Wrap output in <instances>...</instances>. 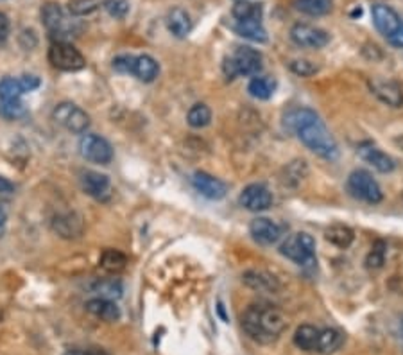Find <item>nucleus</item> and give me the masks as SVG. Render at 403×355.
I'll return each mask as SVG.
<instances>
[{"mask_svg":"<svg viewBox=\"0 0 403 355\" xmlns=\"http://www.w3.org/2000/svg\"><path fill=\"white\" fill-rule=\"evenodd\" d=\"M133 65H135V56L131 54H120L113 60V69L120 74H133Z\"/></svg>","mask_w":403,"mask_h":355,"instance_id":"nucleus-40","label":"nucleus"},{"mask_svg":"<svg viewBox=\"0 0 403 355\" xmlns=\"http://www.w3.org/2000/svg\"><path fill=\"white\" fill-rule=\"evenodd\" d=\"M42 22L51 33V38H54L56 42H66V38L72 36L70 20L66 19L65 11L60 4L49 2L43 5Z\"/></svg>","mask_w":403,"mask_h":355,"instance_id":"nucleus-8","label":"nucleus"},{"mask_svg":"<svg viewBox=\"0 0 403 355\" xmlns=\"http://www.w3.org/2000/svg\"><path fill=\"white\" fill-rule=\"evenodd\" d=\"M385 258H387V244L385 241L378 238L373 243L369 253H367L366 267L367 269H380L385 264Z\"/></svg>","mask_w":403,"mask_h":355,"instance_id":"nucleus-34","label":"nucleus"},{"mask_svg":"<svg viewBox=\"0 0 403 355\" xmlns=\"http://www.w3.org/2000/svg\"><path fill=\"white\" fill-rule=\"evenodd\" d=\"M52 228H54V232L57 235H62L63 238H77L83 234L85 225H83V219H81L79 214L66 212V214H57L52 219Z\"/></svg>","mask_w":403,"mask_h":355,"instance_id":"nucleus-19","label":"nucleus"},{"mask_svg":"<svg viewBox=\"0 0 403 355\" xmlns=\"http://www.w3.org/2000/svg\"><path fill=\"white\" fill-rule=\"evenodd\" d=\"M242 328L253 341L271 345L287 328V318L274 305L253 304L242 314Z\"/></svg>","mask_w":403,"mask_h":355,"instance_id":"nucleus-2","label":"nucleus"},{"mask_svg":"<svg viewBox=\"0 0 403 355\" xmlns=\"http://www.w3.org/2000/svg\"><path fill=\"white\" fill-rule=\"evenodd\" d=\"M400 336H402V339H403V319H402V323H400Z\"/></svg>","mask_w":403,"mask_h":355,"instance_id":"nucleus-48","label":"nucleus"},{"mask_svg":"<svg viewBox=\"0 0 403 355\" xmlns=\"http://www.w3.org/2000/svg\"><path fill=\"white\" fill-rule=\"evenodd\" d=\"M291 40L303 49H323L330 42V34L324 29L310 24H296L291 29Z\"/></svg>","mask_w":403,"mask_h":355,"instance_id":"nucleus-10","label":"nucleus"},{"mask_svg":"<svg viewBox=\"0 0 403 355\" xmlns=\"http://www.w3.org/2000/svg\"><path fill=\"white\" fill-rule=\"evenodd\" d=\"M159 74L158 61L149 54H140L135 56V65H133V75L142 83H153Z\"/></svg>","mask_w":403,"mask_h":355,"instance_id":"nucleus-21","label":"nucleus"},{"mask_svg":"<svg viewBox=\"0 0 403 355\" xmlns=\"http://www.w3.org/2000/svg\"><path fill=\"white\" fill-rule=\"evenodd\" d=\"M81 156L94 164L108 165L113 160V147L104 136L95 135V133H86L81 136L79 140Z\"/></svg>","mask_w":403,"mask_h":355,"instance_id":"nucleus-9","label":"nucleus"},{"mask_svg":"<svg viewBox=\"0 0 403 355\" xmlns=\"http://www.w3.org/2000/svg\"><path fill=\"white\" fill-rule=\"evenodd\" d=\"M27 108L20 101H0V117L5 121H16V119L25 117Z\"/></svg>","mask_w":403,"mask_h":355,"instance_id":"nucleus-36","label":"nucleus"},{"mask_svg":"<svg viewBox=\"0 0 403 355\" xmlns=\"http://www.w3.org/2000/svg\"><path fill=\"white\" fill-rule=\"evenodd\" d=\"M63 355H88V350H86V352H83V350H68V352H65Z\"/></svg>","mask_w":403,"mask_h":355,"instance_id":"nucleus-47","label":"nucleus"},{"mask_svg":"<svg viewBox=\"0 0 403 355\" xmlns=\"http://www.w3.org/2000/svg\"><path fill=\"white\" fill-rule=\"evenodd\" d=\"M356 153H359V156H361L366 164H369L371 167L376 169V171L382 174H389L396 169L394 158H391L389 154L384 153V151L380 149V147H376L375 144H371V142H362V144L356 147Z\"/></svg>","mask_w":403,"mask_h":355,"instance_id":"nucleus-12","label":"nucleus"},{"mask_svg":"<svg viewBox=\"0 0 403 355\" xmlns=\"http://www.w3.org/2000/svg\"><path fill=\"white\" fill-rule=\"evenodd\" d=\"M81 187L88 196L95 197L99 201H108L112 196V182L109 178L97 171H85L81 174Z\"/></svg>","mask_w":403,"mask_h":355,"instance_id":"nucleus-13","label":"nucleus"},{"mask_svg":"<svg viewBox=\"0 0 403 355\" xmlns=\"http://www.w3.org/2000/svg\"><path fill=\"white\" fill-rule=\"evenodd\" d=\"M249 234L251 237L262 246H271V244L278 243L281 237V228L278 223H274L269 217H257L251 221L249 225Z\"/></svg>","mask_w":403,"mask_h":355,"instance_id":"nucleus-17","label":"nucleus"},{"mask_svg":"<svg viewBox=\"0 0 403 355\" xmlns=\"http://www.w3.org/2000/svg\"><path fill=\"white\" fill-rule=\"evenodd\" d=\"M263 58L257 49L239 47L222 63V72L228 79L237 77H255L262 72Z\"/></svg>","mask_w":403,"mask_h":355,"instance_id":"nucleus-3","label":"nucleus"},{"mask_svg":"<svg viewBox=\"0 0 403 355\" xmlns=\"http://www.w3.org/2000/svg\"><path fill=\"white\" fill-rule=\"evenodd\" d=\"M167 27L176 38H187L188 33L192 31V20L187 11L181 8H174L167 16Z\"/></svg>","mask_w":403,"mask_h":355,"instance_id":"nucleus-24","label":"nucleus"},{"mask_svg":"<svg viewBox=\"0 0 403 355\" xmlns=\"http://www.w3.org/2000/svg\"><path fill=\"white\" fill-rule=\"evenodd\" d=\"M324 238H326L330 244H333L335 248L346 249L350 248L353 244V241H355V234H353V230L350 228V226L333 225L324 232Z\"/></svg>","mask_w":403,"mask_h":355,"instance_id":"nucleus-26","label":"nucleus"},{"mask_svg":"<svg viewBox=\"0 0 403 355\" xmlns=\"http://www.w3.org/2000/svg\"><path fill=\"white\" fill-rule=\"evenodd\" d=\"M187 122L196 130H201V127H207L211 122V110L207 104L197 103L194 104L190 110H188Z\"/></svg>","mask_w":403,"mask_h":355,"instance_id":"nucleus-32","label":"nucleus"},{"mask_svg":"<svg viewBox=\"0 0 403 355\" xmlns=\"http://www.w3.org/2000/svg\"><path fill=\"white\" fill-rule=\"evenodd\" d=\"M240 205L249 212H263L272 205V192L263 183H251L240 192Z\"/></svg>","mask_w":403,"mask_h":355,"instance_id":"nucleus-11","label":"nucleus"},{"mask_svg":"<svg viewBox=\"0 0 403 355\" xmlns=\"http://www.w3.org/2000/svg\"><path fill=\"white\" fill-rule=\"evenodd\" d=\"M291 71L294 72L296 75H301V77H310V75H314L315 72L319 71L317 65L312 63L309 60H294L291 61Z\"/></svg>","mask_w":403,"mask_h":355,"instance_id":"nucleus-39","label":"nucleus"},{"mask_svg":"<svg viewBox=\"0 0 403 355\" xmlns=\"http://www.w3.org/2000/svg\"><path fill=\"white\" fill-rule=\"evenodd\" d=\"M22 94H24V88L20 84V79L4 77L0 81V101H20Z\"/></svg>","mask_w":403,"mask_h":355,"instance_id":"nucleus-35","label":"nucleus"},{"mask_svg":"<svg viewBox=\"0 0 403 355\" xmlns=\"http://www.w3.org/2000/svg\"><path fill=\"white\" fill-rule=\"evenodd\" d=\"M20 84H22V88H24L25 94V92H33V90H36L38 86H40V79L34 77V75H24V77H20Z\"/></svg>","mask_w":403,"mask_h":355,"instance_id":"nucleus-41","label":"nucleus"},{"mask_svg":"<svg viewBox=\"0 0 403 355\" xmlns=\"http://www.w3.org/2000/svg\"><path fill=\"white\" fill-rule=\"evenodd\" d=\"M371 14H373V24H375L376 31L385 38H389L391 34H394V31H396L403 22L402 16H400L391 5L380 4V2L378 4H373Z\"/></svg>","mask_w":403,"mask_h":355,"instance_id":"nucleus-14","label":"nucleus"},{"mask_svg":"<svg viewBox=\"0 0 403 355\" xmlns=\"http://www.w3.org/2000/svg\"><path fill=\"white\" fill-rule=\"evenodd\" d=\"M90 289L94 291L95 295H99V298L104 299H118L122 296V284L118 280H113V278H108V280H97L90 285Z\"/></svg>","mask_w":403,"mask_h":355,"instance_id":"nucleus-31","label":"nucleus"},{"mask_svg":"<svg viewBox=\"0 0 403 355\" xmlns=\"http://www.w3.org/2000/svg\"><path fill=\"white\" fill-rule=\"evenodd\" d=\"M52 119L63 126L65 130H68L70 133H86L90 126V117L85 110H81L77 104L74 103H62L57 104L52 112Z\"/></svg>","mask_w":403,"mask_h":355,"instance_id":"nucleus-7","label":"nucleus"},{"mask_svg":"<svg viewBox=\"0 0 403 355\" xmlns=\"http://www.w3.org/2000/svg\"><path fill=\"white\" fill-rule=\"evenodd\" d=\"M86 310L90 314H94L97 318H101L103 321L115 323L120 319V308L115 305V302L104 298H94L86 302Z\"/></svg>","mask_w":403,"mask_h":355,"instance_id":"nucleus-20","label":"nucleus"},{"mask_svg":"<svg viewBox=\"0 0 403 355\" xmlns=\"http://www.w3.org/2000/svg\"><path fill=\"white\" fill-rule=\"evenodd\" d=\"M233 31L239 36L251 40L257 43L268 42V31L262 25V20H246V22H235Z\"/></svg>","mask_w":403,"mask_h":355,"instance_id":"nucleus-23","label":"nucleus"},{"mask_svg":"<svg viewBox=\"0 0 403 355\" xmlns=\"http://www.w3.org/2000/svg\"><path fill=\"white\" fill-rule=\"evenodd\" d=\"M49 61L57 71L75 72L85 69V56L68 42H54L49 49Z\"/></svg>","mask_w":403,"mask_h":355,"instance_id":"nucleus-6","label":"nucleus"},{"mask_svg":"<svg viewBox=\"0 0 403 355\" xmlns=\"http://www.w3.org/2000/svg\"><path fill=\"white\" fill-rule=\"evenodd\" d=\"M192 185L201 196L208 197L211 201H219L228 194V187L224 182H220L219 178L211 176L205 171H197L192 176Z\"/></svg>","mask_w":403,"mask_h":355,"instance_id":"nucleus-16","label":"nucleus"},{"mask_svg":"<svg viewBox=\"0 0 403 355\" xmlns=\"http://www.w3.org/2000/svg\"><path fill=\"white\" fill-rule=\"evenodd\" d=\"M103 8L113 19H126L129 13V0H104Z\"/></svg>","mask_w":403,"mask_h":355,"instance_id":"nucleus-37","label":"nucleus"},{"mask_svg":"<svg viewBox=\"0 0 403 355\" xmlns=\"http://www.w3.org/2000/svg\"><path fill=\"white\" fill-rule=\"evenodd\" d=\"M235 2H240V0H235Z\"/></svg>","mask_w":403,"mask_h":355,"instance_id":"nucleus-49","label":"nucleus"},{"mask_svg":"<svg viewBox=\"0 0 403 355\" xmlns=\"http://www.w3.org/2000/svg\"><path fill=\"white\" fill-rule=\"evenodd\" d=\"M99 264H101V267H103L104 271L118 273L122 271L124 267L127 266V257L122 252H118V249L108 248L103 252Z\"/></svg>","mask_w":403,"mask_h":355,"instance_id":"nucleus-29","label":"nucleus"},{"mask_svg":"<svg viewBox=\"0 0 403 355\" xmlns=\"http://www.w3.org/2000/svg\"><path fill=\"white\" fill-rule=\"evenodd\" d=\"M88 355H112V354H108V352L103 350V348H92V350H88Z\"/></svg>","mask_w":403,"mask_h":355,"instance_id":"nucleus-46","label":"nucleus"},{"mask_svg":"<svg viewBox=\"0 0 403 355\" xmlns=\"http://www.w3.org/2000/svg\"><path fill=\"white\" fill-rule=\"evenodd\" d=\"M369 90L373 92L380 103L387 104L391 108H402L403 106V90L398 83L389 79H375L369 81Z\"/></svg>","mask_w":403,"mask_h":355,"instance_id":"nucleus-15","label":"nucleus"},{"mask_svg":"<svg viewBox=\"0 0 403 355\" xmlns=\"http://www.w3.org/2000/svg\"><path fill=\"white\" fill-rule=\"evenodd\" d=\"M5 223H8V215H5L4 208L0 206V237H2L5 232Z\"/></svg>","mask_w":403,"mask_h":355,"instance_id":"nucleus-45","label":"nucleus"},{"mask_svg":"<svg viewBox=\"0 0 403 355\" xmlns=\"http://www.w3.org/2000/svg\"><path fill=\"white\" fill-rule=\"evenodd\" d=\"M342 343H344V336H342L341 330H337V328H323V330H319L315 352L323 355H332L341 348Z\"/></svg>","mask_w":403,"mask_h":355,"instance_id":"nucleus-22","label":"nucleus"},{"mask_svg":"<svg viewBox=\"0 0 403 355\" xmlns=\"http://www.w3.org/2000/svg\"><path fill=\"white\" fill-rule=\"evenodd\" d=\"M307 174H309V167H307L305 160H294V162H291V164L283 169V182L287 185L296 187Z\"/></svg>","mask_w":403,"mask_h":355,"instance_id":"nucleus-33","label":"nucleus"},{"mask_svg":"<svg viewBox=\"0 0 403 355\" xmlns=\"http://www.w3.org/2000/svg\"><path fill=\"white\" fill-rule=\"evenodd\" d=\"M274 90H276V81L269 75H255L248 84V92L251 94V97L260 99V101L271 99Z\"/></svg>","mask_w":403,"mask_h":355,"instance_id":"nucleus-25","label":"nucleus"},{"mask_svg":"<svg viewBox=\"0 0 403 355\" xmlns=\"http://www.w3.org/2000/svg\"><path fill=\"white\" fill-rule=\"evenodd\" d=\"M333 8V0H296V10L309 16H324Z\"/></svg>","mask_w":403,"mask_h":355,"instance_id":"nucleus-30","label":"nucleus"},{"mask_svg":"<svg viewBox=\"0 0 403 355\" xmlns=\"http://www.w3.org/2000/svg\"><path fill=\"white\" fill-rule=\"evenodd\" d=\"M231 14L235 16L237 22H246V20H262L263 16V5L251 2V0H240L235 2Z\"/></svg>","mask_w":403,"mask_h":355,"instance_id":"nucleus-27","label":"nucleus"},{"mask_svg":"<svg viewBox=\"0 0 403 355\" xmlns=\"http://www.w3.org/2000/svg\"><path fill=\"white\" fill-rule=\"evenodd\" d=\"M14 192V185L10 182V180H5V178L0 176V194H13Z\"/></svg>","mask_w":403,"mask_h":355,"instance_id":"nucleus-44","label":"nucleus"},{"mask_svg":"<svg viewBox=\"0 0 403 355\" xmlns=\"http://www.w3.org/2000/svg\"><path fill=\"white\" fill-rule=\"evenodd\" d=\"M387 42H389L393 47L403 49V22H402V25H400V27L394 31V34H391V36L387 38Z\"/></svg>","mask_w":403,"mask_h":355,"instance_id":"nucleus-42","label":"nucleus"},{"mask_svg":"<svg viewBox=\"0 0 403 355\" xmlns=\"http://www.w3.org/2000/svg\"><path fill=\"white\" fill-rule=\"evenodd\" d=\"M97 0H70V4H68V11H70L74 16H86V14H92L94 11H97Z\"/></svg>","mask_w":403,"mask_h":355,"instance_id":"nucleus-38","label":"nucleus"},{"mask_svg":"<svg viewBox=\"0 0 403 355\" xmlns=\"http://www.w3.org/2000/svg\"><path fill=\"white\" fill-rule=\"evenodd\" d=\"M348 191L352 192V196H355L356 199L369 203V205H376L384 199V192L380 188L378 182L373 178V174L364 169H356L348 176Z\"/></svg>","mask_w":403,"mask_h":355,"instance_id":"nucleus-5","label":"nucleus"},{"mask_svg":"<svg viewBox=\"0 0 403 355\" xmlns=\"http://www.w3.org/2000/svg\"><path fill=\"white\" fill-rule=\"evenodd\" d=\"M319 337V328L314 325H301L294 332V345L303 352H315Z\"/></svg>","mask_w":403,"mask_h":355,"instance_id":"nucleus-28","label":"nucleus"},{"mask_svg":"<svg viewBox=\"0 0 403 355\" xmlns=\"http://www.w3.org/2000/svg\"><path fill=\"white\" fill-rule=\"evenodd\" d=\"M10 20H8V16H5L4 13H0V42H4L5 38L10 36Z\"/></svg>","mask_w":403,"mask_h":355,"instance_id":"nucleus-43","label":"nucleus"},{"mask_svg":"<svg viewBox=\"0 0 403 355\" xmlns=\"http://www.w3.org/2000/svg\"><path fill=\"white\" fill-rule=\"evenodd\" d=\"M280 253L289 260L307 266L315 260V241L310 234L305 232H298L292 234L281 243Z\"/></svg>","mask_w":403,"mask_h":355,"instance_id":"nucleus-4","label":"nucleus"},{"mask_svg":"<svg viewBox=\"0 0 403 355\" xmlns=\"http://www.w3.org/2000/svg\"><path fill=\"white\" fill-rule=\"evenodd\" d=\"M283 124L289 131L296 133L303 144L309 147L319 158L333 160L339 158V145L328 127L324 126L317 113L310 108H292L291 112L285 113Z\"/></svg>","mask_w":403,"mask_h":355,"instance_id":"nucleus-1","label":"nucleus"},{"mask_svg":"<svg viewBox=\"0 0 403 355\" xmlns=\"http://www.w3.org/2000/svg\"><path fill=\"white\" fill-rule=\"evenodd\" d=\"M242 282L244 285H248L249 289L257 291V293H278L281 289V284L276 276L271 275L268 271H262V269H248L242 275Z\"/></svg>","mask_w":403,"mask_h":355,"instance_id":"nucleus-18","label":"nucleus"}]
</instances>
